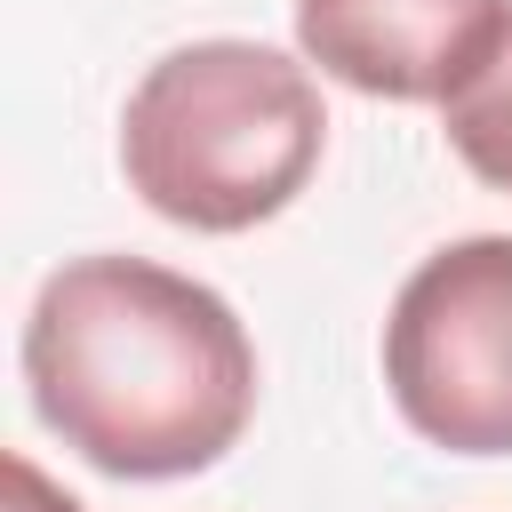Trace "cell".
Here are the masks:
<instances>
[{
  "label": "cell",
  "instance_id": "cell-1",
  "mask_svg": "<svg viewBox=\"0 0 512 512\" xmlns=\"http://www.w3.org/2000/svg\"><path fill=\"white\" fill-rule=\"evenodd\" d=\"M40 424L112 480H184L240 448L256 344L240 312L152 256H72L24 320Z\"/></svg>",
  "mask_w": 512,
  "mask_h": 512
},
{
  "label": "cell",
  "instance_id": "cell-4",
  "mask_svg": "<svg viewBox=\"0 0 512 512\" xmlns=\"http://www.w3.org/2000/svg\"><path fill=\"white\" fill-rule=\"evenodd\" d=\"M512 0H296V48L384 104H448L504 40Z\"/></svg>",
  "mask_w": 512,
  "mask_h": 512
},
{
  "label": "cell",
  "instance_id": "cell-3",
  "mask_svg": "<svg viewBox=\"0 0 512 512\" xmlns=\"http://www.w3.org/2000/svg\"><path fill=\"white\" fill-rule=\"evenodd\" d=\"M384 384L448 456H512V232L432 248L384 320Z\"/></svg>",
  "mask_w": 512,
  "mask_h": 512
},
{
  "label": "cell",
  "instance_id": "cell-6",
  "mask_svg": "<svg viewBox=\"0 0 512 512\" xmlns=\"http://www.w3.org/2000/svg\"><path fill=\"white\" fill-rule=\"evenodd\" d=\"M8 512H80L32 456H8Z\"/></svg>",
  "mask_w": 512,
  "mask_h": 512
},
{
  "label": "cell",
  "instance_id": "cell-5",
  "mask_svg": "<svg viewBox=\"0 0 512 512\" xmlns=\"http://www.w3.org/2000/svg\"><path fill=\"white\" fill-rule=\"evenodd\" d=\"M440 120H448L456 160H464L488 192H512V24H504V40L488 48V64L440 104Z\"/></svg>",
  "mask_w": 512,
  "mask_h": 512
},
{
  "label": "cell",
  "instance_id": "cell-2",
  "mask_svg": "<svg viewBox=\"0 0 512 512\" xmlns=\"http://www.w3.org/2000/svg\"><path fill=\"white\" fill-rule=\"evenodd\" d=\"M328 112L296 56L264 40L168 48L120 112L128 192L184 232L272 224L320 168Z\"/></svg>",
  "mask_w": 512,
  "mask_h": 512
}]
</instances>
